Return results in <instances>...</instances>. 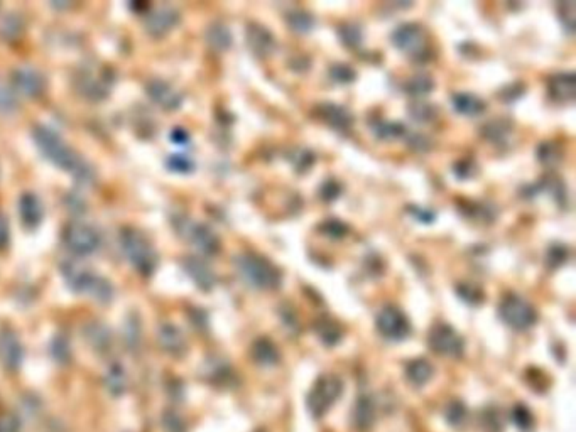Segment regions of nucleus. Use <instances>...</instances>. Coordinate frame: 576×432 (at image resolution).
<instances>
[{
  "label": "nucleus",
  "mask_w": 576,
  "mask_h": 432,
  "mask_svg": "<svg viewBox=\"0 0 576 432\" xmlns=\"http://www.w3.org/2000/svg\"><path fill=\"white\" fill-rule=\"evenodd\" d=\"M250 355L261 367H273L279 361V349L269 338L255 340L250 348Z\"/></svg>",
  "instance_id": "b1692460"
},
{
  "label": "nucleus",
  "mask_w": 576,
  "mask_h": 432,
  "mask_svg": "<svg viewBox=\"0 0 576 432\" xmlns=\"http://www.w3.org/2000/svg\"><path fill=\"white\" fill-rule=\"evenodd\" d=\"M63 275L68 286L80 294H88L98 302H109L114 295V289L107 279L90 272L88 269L76 262H68L63 265Z\"/></svg>",
  "instance_id": "7ed1b4c3"
},
{
  "label": "nucleus",
  "mask_w": 576,
  "mask_h": 432,
  "mask_svg": "<svg viewBox=\"0 0 576 432\" xmlns=\"http://www.w3.org/2000/svg\"><path fill=\"white\" fill-rule=\"evenodd\" d=\"M146 90L151 100L164 110H176L183 104V95L164 80H151Z\"/></svg>",
  "instance_id": "2eb2a0df"
},
{
  "label": "nucleus",
  "mask_w": 576,
  "mask_h": 432,
  "mask_svg": "<svg viewBox=\"0 0 576 432\" xmlns=\"http://www.w3.org/2000/svg\"><path fill=\"white\" fill-rule=\"evenodd\" d=\"M207 43L217 51H224L232 44V32L230 29L221 22H213L207 29Z\"/></svg>",
  "instance_id": "cd10ccee"
},
{
  "label": "nucleus",
  "mask_w": 576,
  "mask_h": 432,
  "mask_svg": "<svg viewBox=\"0 0 576 432\" xmlns=\"http://www.w3.org/2000/svg\"><path fill=\"white\" fill-rule=\"evenodd\" d=\"M409 209L411 211H413V215L418 218V220H421V221H425V223H427V221H433L434 220V213L433 211H427V209H423V208H419V207H409Z\"/></svg>",
  "instance_id": "4d7b16f0"
},
{
  "label": "nucleus",
  "mask_w": 576,
  "mask_h": 432,
  "mask_svg": "<svg viewBox=\"0 0 576 432\" xmlns=\"http://www.w3.org/2000/svg\"><path fill=\"white\" fill-rule=\"evenodd\" d=\"M289 160L293 164V167L298 172L308 171L315 162V154L306 147H296L289 152Z\"/></svg>",
  "instance_id": "e433bc0d"
},
{
  "label": "nucleus",
  "mask_w": 576,
  "mask_h": 432,
  "mask_svg": "<svg viewBox=\"0 0 576 432\" xmlns=\"http://www.w3.org/2000/svg\"><path fill=\"white\" fill-rule=\"evenodd\" d=\"M376 422V400L372 395L362 393L353 407V426L357 431L367 432Z\"/></svg>",
  "instance_id": "6ab92c4d"
},
{
  "label": "nucleus",
  "mask_w": 576,
  "mask_h": 432,
  "mask_svg": "<svg viewBox=\"0 0 576 432\" xmlns=\"http://www.w3.org/2000/svg\"><path fill=\"white\" fill-rule=\"evenodd\" d=\"M328 75H330V78L335 81V83L345 85V83H352V81L355 80L357 73L350 64L335 63L330 66V69H328Z\"/></svg>",
  "instance_id": "58836bf2"
},
{
  "label": "nucleus",
  "mask_w": 576,
  "mask_h": 432,
  "mask_svg": "<svg viewBox=\"0 0 576 432\" xmlns=\"http://www.w3.org/2000/svg\"><path fill=\"white\" fill-rule=\"evenodd\" d=\"M163 427L166 432H186V424H184L181 415L172 410H167L163 415Z\"/></svg>",
  "instance_id": "49530a36"
},
{
  "label": "nucleus",
  "mask_w": 576,
  "mask_h": 432,
  "mask_svg": "<svg viewBox=\"0 0 576 432\" xmlns=\"http://www.w3.org/2000/svg\"><path fill=\"white\" fill-rule=\"evenodd\" d=\"M434 88V80L433 76L427 75V73H416L414 76H411L409 80L406 81L404 90L411 97H425V95H430Z\"/></svg>",
  "instance_id": "c85d7f7f"
},
{
  "label": "nucleus",
  "mask_w": 576,
  "mask_h": 432,
  "mask_svg": "<svg viewBox=\"0 0 576 432\" xmlns=\"http://www.w3.org/2000/svg\"><path fill=\"white\" fill-rule=\"evenodd\" d=\"M444 417H446V421L450 426L462 427L468 419V410L463 402L455 400V402H451L446 409H444Z\"/></svg>",
  "instance_id": "4c0bfd02"
},
{
  "label": "nucleus",
  "mask_w": 576,
  "mask_h": 432,
  "mask_svg": "<svg viewBox=\"0 0 576 432\" xmlns=\"http://www.w3.org/2000/svg\"><path fill=\"white\" fill-rule=\"evenodd\" d=\"M340 191H341L340 184L336 183V181L330 179V181H327L322 188H320V196H322V200L324 201H333L338 197Z\"/></svg>",
  "instance_id": "3c124183"
},
{
  "label": "nucleus",
  "mask_w": 576,
  "mask_h": 432,
  "mask_svg": "<svg viewBox=\"0 0 576 432\" xmlns=\"http://www.w3.org/2000/svg\"><path fill=\"white\" fill-rule=\"evenodd\" d=\"M76 86L80 93L85 98L90 100H102L107 97L110 90V81L102 75V73H95L93 69H85L81 75L76 78Z\"/></svg>",
  "instance_id": "dca6fc26"
},
{
  "label": "nucleus",
  "mask_w": 576,
  "mask_h": 432,
  "mask_svg": "<svg viewBox=\"0 0 576 432\" xmlns=\"http://www.w3.org/2000/svg\"><path fill=\"white\" fill-rule=\"evenodd\" d=\"M512 132V122L509 118H497V120H491L485 123L482 134L485 139L492 142H502L509 137Z\"/></svg>",
  "instance_id": "7c9ffc66"
},
{
  "label": "nucleus",
  "mask_w": 576,
  "mask_h": 432,
  "mask_svg": "<svg viewBox=\"0 0 576 432\" xmlns=\"http://www.w3.org/2000/svg\"><path fill=\"white\" fill-rule=\"evenodd\" d=\"M158 341L167 355L181 356L186 351V340H184L181 329L176 328L174 324H163L158 331Z\"/></svg>",
  "instance_id": "aec40b11"
},
{
  "label": "nucleus",
  "mask_w": 576,
  "mask_h": 432,
  "mask_svg": "<svg viewBox=\"0 0 576 432\" xmlns=\"http://www.w3.org/2000/svg\"><path fill=\"white\" fill-rule=\"evenodd\" d=\"M121 245L127 260L142 275H151L158 265V255L139 230L125 228L121 233Z\"/></svg>",
  "instance_id": "20e7f679"
},
{
  "label": "nucleus",
  "mask_w": 576,
  "mask_h": 432,
  "mask_svg": "<svg viewBox=\"0 0 576 432\" xmlns=\"http://www.w3.org/2000/svg\"><path fill=\"white\" fill-rule=\"evenodd\" d=\"M105 386L112 395H122L127 390V375L125 370H123L118 363L110 365L109 370L105 373Z\"/></svg>",
  "instance_id": "c756f323"
},
{
  "label": "nucleus",
  "mask_w": 576,
  "mask_h": 432,
  "mask_svg": "<svg viewBox=\"0 0 576 432\" xmlns=\"http://www.w3.org/2000/svg\"><path fill=\"white\" fill-rule=\"evenodd\" d=\"M318 113H320V117L328 123V125L333 127V129L345 130V129H350L353 123V115L347 106L331 104V102H327V104L320 105Z\"/></svg>",
  "instance_id": "412c9836"
},
{
  "label": "nucleus",
  "mask_w": 576,
  "mask_h": 432,
  "mask_svg": "<svg viewBox=\"0 0 576 432\" xmlns=\"http://www.w3.org/2000/svg\"><path fill=\"white\" fill-rule=\"evenodd\" d=\"M183 267L186 270V274L193 279V282L203 291L213 289L215 286L217 277L215 272L210 269V265L205 260H201L198 257H186L183 260Z\"/></svg>",
  "instance_id": "a211bd4d"
},
{
  "label": "nucleus",
  "mask_w": 576,
  "mask_h": 432,
  "mask_svg": "<svg viewBox=\"0 0 576 432\" xmlns=\"http://www.w3.org/2000/svg\"><path fill=\"white\" fill-rule=\"evenodd\" d=\"M394 46L409 55H419L426 46V32L419 24L404 22L392 32Z\"/></svg>",
  "instance_id": "9d476101"
},
{
  "label": "nucleus",
  "mask_w": 576,
  "mask_h": 432,
  "mask_svg": "<svg viewBox=\"0 0 576 432\" xmlns=\"http://www.w3.org/2000/svg\"><path fill=\"white\" fill-rule=\"evenodd\" d=\"M18 97L11 86L0 78V113H12L18 109Z\"/></svg>",
  "instance_id": "ea45409f"
},
{
  "label": "nucleus",
  "mask_w": 576,
  "mask_h": 432,
  "mask_svg": "<svg viewBox=\"0 0 576 432\" xmlns=\"http://www.w3.org/2000/svg\"><path fill=\"white\" fill-rule=\"evenodd\" d=\"M53 356H55L57 361H61V363H64L69 358V344L63 336H57V338L53 341Z\"/></svg>",
  "instance_id": "8fccbe9b"
},
{
  "label": "nucleus",
  "mask_w": 576,
  "mask_h": 432,
  "mask_svg": "<svg viewBox=\"0 0 576 432\" xmlns=\"http://www.w3.org/2000/svg\"><path fill=\"white\" fill-rule=\"evenodd\" d=\"M49 432H60V431H49Z\"/></svg>",
  "instance_id": "bf43d9fd"
},
{
  "label": "nucleus",
  "mask_w": 576,
  "mask_h": 432,
  "mask_svg": "<svg viewBox=\"0 0 576 432\" xmlns=\"http://www.w3.org/2000/svg\"><path fill=\"white\" fill-rule=\"evenodd\" d=\"M338 36L341 43L348 48H357L364 39V31L357 22H345L338 27Z\"/></svg>",
  "instance_id": "f704fd0d"
},
{
  "label": "nucleus",
  "mask_w": 576,
  "mask_h": 432,
  "mask_svg": "<svg viewBox=\"0 0 576 432\" xmlns=\"http://www.w3.org/2000/svg\"><path fill=\"white\" fill-rule=\"evenodd\" d=\"M427 343L434 353L450 358H460L465 351V341L450 324L438 323L431 328Z\"/></svg>",
  "instance_id": "0eeeda50"
},
{
  "label": "nucleus",
  "mask_w": 576,
  "mask_h": 432,
  "mask_svg": "<svg viewBox=\"0 0 576 432\" xmlns=\"http://www.w3.org/2000/svg\"><path fill=\"white\" fill-rule=\"evenodd\" d=\"M456 292H458L460 298H462L463 301L468 302V304L484 302V291L480 289L476 284H472V282L460 284V286L456 287Z\"/></svg>",
  "instance_id": "a19ab883"
},
{
  "label": "nucleus",
  "mask_w": 576,
  "mask_h": 432,
  "mask_svg": "<svg viewBox=\"0 0 576 432\" xmlns=\"http://www.w3.org/2000/svg\"><path fill=\"white\" fill-rule=\"evenodd\" d=\"M172 141L176 142H186L188 141V134L183 130H174L172 132Z\"/></svg>",
  "instance_id": "13d9d810"
},
{
  "label": "nucleus",
  "mask_w": 576,
  "mask_h": 432,
  "mask_svg": "<svg viewBox=\"0 0 576 432\" xmlns=\"http://www.w3.org/2000/svg\"><path fill=\"white\" fill-rule=\"evenodd\" d=\"M377 329L385 340L402 341L409 336L411 324L406 314L396 306H385L377 314Z\"/></svg>",
  "instance_id": "1a4fd4ad"
},
{
  "label": "nucleus",
  "mask_w": 576,
  "mask_h": 432,
  "mask_svg": "<svg viewBox=\"0 0 576 432\" xmlns=\"http://www.w3.org/2000/svg\"><path fill=\"white\" fill-rule=\"evenodd\" d=\"M85 335L86 340L90 341V344H92L95 349H98V351H105V349L112 344L110 331L100 323L90 324V326L85 329Z\"/></svg>",
  "instance_id": "2f4dec72"
},
{
  "label": "nucleus",
  "mask_w": 576,
  "mask_h": 432,
  "mask_svg": "<svg viewBox=\"0 0 576 432\" xmlns=\"http://www.w3.org/2000/svg\"><path fill=\"white\" fill-rule=\"evenodd\" d=\"M575 2L573 0H568V2L559 4V18H561V22L565 24V27L568 31H573L575 29Z\"/></svg>",
  "instance_id": "09e8293b"
},
{
  "label": "nucleus",
  "mask_w": 576,
  "mask_h": 432,
  "mask_svg": "<svg viewBox=\"0 0 576 432\" xmlns=\"http://www.w3.org/2000/svg\"><path fill=\"white\" fill-rule=\"evenodd\" d=\"M12 81L18 93L27 98H38L46 90V81L36 68L31 66H20L12 73Z\"/></svg>",
  "instance_id": "f8f14e48"
},
{
  "label": "nucleus",
  "mask_w": 576,
  "mask_h": 432,
  "mask_svg": "<svg viewBox=\"0 0 576 432\" xmlns=\"http://www.w3.org/2000/svg\"><path fill=\"white\" fill-rule=\"evenodd\" d=\"M179 22L178 9L171 6H158L154 7L146 18V31L154 38H161L167 34L176 24Z\"/></svg>",
  "instance_id": "ddd939ff"
},
{
  "label": "nucleus",
  "mask_w": 576,
  "mask_h": 432,
  "mask_svg": "<svg viewBox=\"0 0 576 432\" xmlns=\"http://www.w3.org/2000/svg\"><path fill=\"white\" fill-rule=\"evenodd\" d=\"M372 130L382 141H396L406 134V125L397 120H380L373 123Z\"/></svg>",
  "instance_id": "473e14b6"
},
{
  "label": "nucleus",
  "mask_w": 576,
  "mask_h": 432,
  "mask_svg": "<svg viewBox=\"0 0 576 432\" xmlns=\"http://www.w3.org/2000/svg\"><path fill=\"white\" fill-rule=\"evenodd\" d=\"M320 232L331 238H341L348 233V226L345 225L343 221L336 220V218H330V220L323 221V223L320 225Z\"/></svg>",
  "instance_id": "37998d69"
},
{
  "label": "nucleus",
  "mask_w": 576,
  "mask_h": 432,
  "mask_svg": "<svg viewBox=\"0 0 576 432\" xmlns=\"http://www.w3.org/2000/svg\"><path fill=\"white\" fill-rule=\"evenodd\" d=\"M167 167L174 172H183V174H186V172H191L195 169V162L189 158H186V155L176 154L167 159Z\"/></svg>",
  "instance_id": "de8ad7c7"
},
{
  "label": "nucleus",
  "mask_w": 576,
  "mask_h": 432,
  "mask_svg": "<svg viewBox=\"0 0 576 432\" xmlns=\"http://www.w3.org/2000/svg\"><path fill=\"white\" fill-rule=\"evenodd\" d=\"M407 144H409V147H413L414 151H427L431 147V141L425 134H411L409 137H407Z\"/></svg>",
  "instance_id": "603ef678"
},
{
  "label": "nucleus",
  "mask_w": 576,
  "mask_h": 432,
  "mask_svg": "<svg viewBox=\"0 0 576 432\" xmlns=\"http://www.w3.org/2000/svg\"><path fill=\"white\" fill-rule=\"evenodd\" d=\"M247 46L255 56L266 57L274 51L275 39L269 29L261 24H249L247 27Z\"/></svg>",
  "instance_id": "f3484780"
},
{
  "label": "nucleus",
  "mask_w": 576,
  "mask_h": 432,
  "mask_svg": "<svg viewBox=\"0 0 576 432\" xmlns=\"http://www.w3.org/2000/svg\"><path fill=\"white\" fill-rule=\"evenodd\" d=\"M499 314L507 326L517 329V331H526V329L533 328L537 321V312L533 304L514 294L504 298V301L500 302Z\"/></svg>",
  "instance_id": "423d86ee"
},
{
  "label": "nucleus",
  "mask_w": 576,
  "mask_h": 432,
  "mask_svg": "<svg viewBox=\"0 0 576 432\" xmlns=\"http://www.w3.org/2000/svg\"><path fill=\"white\" fill-rule=\"evenodd\" d=\"M287 24L296 32H310L315 27V18L306 11H291L286 15Z\"/></svg>",
  "instance_id": "c9c22d12"
},
{
  "label": "nucleus",
  "mask_w": 576,
  "mask_h": 432,
  "mask_svg": "<svg viewBox=\"0 0 576 432\" xmlns=\"http://www.w3.org/2000/svg\"><path fill=\"white\" fill-rule=\"evenodd\" d=\"M409 117L418 123H430L438 117V109L427 102H414L413 105H409Z\"/></svg>",
  "instance_id": "72a5a7b5"
},
{
  "label": "nucleus",
  "mask_w": 576,
  "mask_h": 432,
  "mask_svg": "<svg viewBox=\"0 0 576 432\" xmlns=\"http://www.w3.org/2000/svg\"><path fill=\"white\" fill-rule=\"evenodd\" d=\"M343 392V382L335 375H323L315 382L308 393V409L315 419H322L336 404Z\"/></svg>",
  "instance_id": "39448f33"
},
{
  "label": "nucleus",
  "mask_w": 576,
  "mask_h": 432,
  "mask_svg": "<svg viewBox=\"0 0 576 432\" xmlns=\"http://www.w3.org/2000/svg\"><path fill=\"white\" fill-rule=\"evenodd\" d=\"M24 358L22 344L14 331L2 329L0 331V363L9 372H15L20 368Z\"/></svg>",
  "instance_id": "4468645a"
},
{
  "label": "nucleus",
  "mask_w": 576,
  "mask_h": 432,
  "mask_svg": "<svg viewBox=\"0 0 576 432\" xmlns=\"http://www.w3.org/2000/svg\"><path fill=\"white\" fill-rule=\"evenodd\" d=\"M235 269L240 277L255 289L273 291L282 284V274L273 262L255 253H242L235 257Z\"/></svg>",
  "instance_id": "f03ea898"
},
{
  "label": "nucleus",
  "mask_w": 576,
  "mask_h": 432,
  "mask_svg": "<svg viewBox=\"0 0 576 432\" xmlns=\"http://www.w3.org/2000/svg\"><path fill=\"white\" fill-rule=\"evenodd\" d=\"M19 213L20 218H22L24 225L29 226V228H34L41 223L44 215L43 204H41V200L32 193H24L19 200Z\"/></svg>",
  "instance_id": "5701e85b"
},
{
  "label": "nucleus",
  "mask_w": 576,
  "mask_h": 432,
  "mask_svg": "<svg viewBox=\"0 0 576 432\" xmlns=\"http://www.w3.org/2000/svg\"><path fill=\"white\" fill-rule=\"evenodd\" d=\"M484 426L487 432H499L500 431V419L495 410H487L484 415Z\"/></svg>",
  "instance_id": "864d4df0"
},
{
  "label": "nucleus",
  "mask_w": 576,
  "mask_h": 432,
  "mask_svg": "<svg viewBox=\"0 0 576 432\" xmlns=\"http://www.w3.org/2000/svg\"><path fill=\"white\" fill-rule=\"evenodd\" d=\"M537 158L542 164H546V166H554V164H558L559 158H561V152H559V149L553 142H546L539 146Z\"/></svg>",
  "instance_id": "79ce46f5"
},
{
  "label": "nucleus",
  "mask_w": 576,
  "mask_h": 432,
  "mask_svg": "<svg viewBox=\"0 0 576 432\" xmlns=\"http://www.w3.org/2000/svg\"><path fill=\"white\" fill-rule=\"evenodd\" d=\"M568 249L565 245H551L548 249V265L551 269H558L559 265H563L568 260Z\"/></svg>",
  "instance_id": "a18cd8bd"
},
{
  "label": "nucleus",
  "mask_w": 576,
  "mask_h": 432,
  "mask_svg": "<svg viewBox=\"0 0 576 432\" xmlns=\"http://www.w3.org/2000/svg\"><path fill=\"white\" fill-rule=\"evenodd\" d=\"M451 104H453L456 112L463 115H479L482 113L485 106H487V104H485L480 97L465 92L455 93L453 97H451Z\"/></svg>",
  "instance_id": "a878e982"
},
{
  "label": "nucleus",
  "mask_w": 576,
  "mask_h": 432,
  "mask_svg": "<svg viewBox=\"0 0 576 432\" xmlns=\"http://www.w3.org/2000/svg\"><path fill=\"white\" fill-rule=\"evenodd\" d=\"M9 237H11V230H9V223H7V218L4 215H0V250L9 244Z\"/></svg>",
  "instance_id": "6e6d98bb"
},
{
  "label": "nucleus",
  "mask_w": 576,
  "mask_h": 432,
  "mask_svg": "<svg viewBox=\"0 0 576 432\" xmlns=\"http://www.w3.org/2000/svg\"><path fill=\"white\" fill-rule=\"evenodd\" d=\"M549 93L554 100L558 102H570L575 98V86H576V78L575 73L571 71H563L556 73L549 78Z\"/></svg>",
  "instance_id": "4be33fe9"
},
{
  "label": "nucleus",
  "mask_w": 576,
  "mask_h": 432,
  "mask_svg": "<svg viewBox=\"0 0 576 432\" xmlns=\"http://www.w3.org/2000/svg\"><path fill=\"white\" fill-rule=\"evenodd\" d=\"M64 242L71 252L88 255L100 246V235L92 225L83 223V221H73L64 232Z\"/></svg>",
  "instance_id": "6e6552de"
},
{
  "label": "nucleus",
  "mask_w": 576,
  "mask_h": 432,
  "mask_svg": "<svg viewBox=\"0 0 576 432\" xmlns=\"http://www.w3.org/2000/svg\"><path fill=\"white\" fill-rule=\"evenodd\" d=\"M315 331L318 335V338L322 340V343L327 344V347H335L336 343H340L341 336H343V329L338 323L330 318H320L315 323Z\"/></svg>",
  "instance_id": "bb28decb"
},
{
  "label": "nucleus",
  "mask_w": 576,
  "mask_h": 432,
  "mask_svg": "<svg viewBox=\"0 0 576 432\" xmlns=\"http://www.w3.org/2000/svg\"><path fill=\"white\" fill-rule=\"evenodd\" d=\"M512 421L517 424V427L522 431H528L533 427V414L529 412V409L524 404H517L512 409Z\"/></svg>",
  "instance_id": "c03bdc74"
},
{
  "label": "nucleus",
  "mask_w": 576,
  "mask_h": 432,
  "mask_svg": "<svg viewBox=\"0 0 576 432\" xmlns=\"http://www.w3.org/2000/svg\"><path fill=\"white\" fill-rule=\"evenodd\" d=\"M0 432H19V421L11 414L0 415Z\"/></svg>",
  "instance_id": "5fc2aeb1"
},
{
  "label": "nucleus",
  "mask_w": 576,
  "mask_h": 432,
  "mask_svg": "<svg viewBox=\"0 0 576 432\" xmlns=\"http://www.w3.org/2000/svg\"><path fill=\"white\" fill-rule=\"evenodd\" d=\"M32 135H34L36 146L43 152L44 158H48L57 167L71 172L73 178L83 181V183L93 178L90 164L85 162L55 130L48 129V127H36Z\"/></svg>",
  "instance_id": "f257e3e1"
},
{
  "label": "nucleus",
  "mask_w": 576,
  "mask_h": 432,
  "mask_svg": "<svg viewBox=\"0 0 576 432\" xmlns=\"http://www.w3.org/2000/svg\"><path fill=\"white\" fill-rule=\"evenodd\" d=\"M183 235L191 242L201 253L213 255L220 250V238L208 225L205 223H195V221H184L181 226Z\"/></svg>",
  "instance_id": "9b49d317"
},
{
  "label": "nucleus",
  "mask_w": 576,
  "mask_h": 432,
  "mask_svg": "<svg viewBox=\"0 0 576 432\" xmlns=\"http://www.w3.org/2000/svg\"><path fill=\"white\" fill-rule=\"evenodd\" d=\"M434 368L430 361L425 360V358H418V360H413L407 363L406 367V377L407 380L411 382L414 386H423L426 385L427 382L433 377Z\"/></svg>",
  "instance_id": "393cba45"
}]
</instances>
